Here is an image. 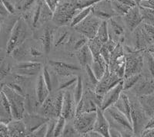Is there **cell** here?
I'll return each mask as SVG.
<instances>
[{
	"label": "cell",
	"mask_w": 154,
	"mask_h": 137,
	"mask_svg": "<svg viewBox=\"0 0 154 137\" xmlns=\"http://www.w3.org/2000/svg\"><path fill=\"white\" fill-rule=\"evenodd\" d=\"M104 115L108 120L109 127H114L121 133L122 136H133V126L129 119L113 105L103 110Z\"/></svg>",
	"instance_id": "6da1fadb"
},
{
	"label": "cell",
	"mask_w": 154,
	"mask_h": 137,
	"mask_svg": "<svg viewBox=\"0 0 154 137\" xmlns=\"http://www.w3.org/2000/svg\"><path fill=\"white\" fill-rule=\"evenodd\" d=\"M29 35V28L23 17H19L15 23L10 36L6 43V54H11L14 49L26 42Z\"/></svg>",
	"instance_id": "7a4b0ae2"
},
{
	"label": "cell",
	"mask_w": 154,
	"mask_h": 137,
	"mask_svg": "<svg viewBox=\"0 0 154 137\" xmlns=\"http://www.w3.org/2000/svg\"><path fill=\"white\" fill-rule=\"evenodd\" d=\"M64 90H59L57 93L49 94L40 105V114L47 118L58 119L61 116Z\"/></svg>",
	"instance_id": "3957f363"
},
{
	"label": "cell",
	"mask_w": 154,
	"mask_h": 137,
	"mask_svg": "<svg viewBox=\"0 0 154 137\" xmlns=\"http://www.w3.org/2000/svg\"><path fill=\"white\" fill-rule=\"evenodd\" d=\"M2 91L9 101L12 119L13 120L23 119L25 109H26V107H25L26 97L25 96L15 91L7 84H4L2 87Z\"/></svg>",
	"instance_id": "277c9868"
},
{
	"label": "cell",
	"mask_w": 154,
	"mask_h": 137,
	"mask_svg": "<svg viewBox=\"0 0 154 137\" xmlns=\"http://www.w3.org/2000/svg\"><path fill=\"white\" fill-rule=\"evenodd\" d=\"M80 10L72 2H59L53 12L52 20L55 25L60 26L70 25L72 19L77 12Z\"/></svg>",
	"instance_id": "5b68a950"
},
{
	"label": "cell",
	"mask_w": 154,
	"mask_h": 137,
	"mask_svg": "<svg viewBox=\"0 0 154 137\" xmlns=\"http://www.w3.org/2000/svg\"><path fill=\"white\" fill-rule=\"evenodd\" d=\"M124 77L141 74L144 64L143 50H133L126 52Z\"/></svg>",
	"instance_id": "8992f818"
},
{
	"label": "cell",
	"mask_w": 154,
	"mask_h": 137,
	"mask_svg": "<svg viewBox=\"0 0 154 137\" xmlns=\"http://www.w3.org/2000/svg\"><path fill=\"white\" fill-rule=\"evenodd\" d=\"M125 64H126V54L122 42L116 45L110 54V60L108 64L109 71L116 74L119 77L123 78L125 74Z\"/></svg>",
	"instance_id": "52a82bcc"
},
{
	"label": "cell",
	"mask_w": 154,
	"mask_h": 137,
	"mask_svg": "<svg viewBox=\"0 0 154 137\" xmlns=\"http://www.w3.org/2000/svg\"><path fill=\"white\" fill-rule=\"evenodd\" d=\"M103 20L95 16L93 13H89L83 20L72 27L76 32L84 35L88 39L94 38L96 35L99 26Z\"/></svg>",
	"instance_id": "ba28073f"
},
{
	"label": "cell",
	"mask_w": 154,
	"mask_h": 137,
	"mask_svg": "<svg viewBox=\"0 0 154 137\" xmlns=\"http://www.w3.org/2000/svg\"><path fill=\"white\" fill-rule=\"evenodd\" d=\"M130 101L131 106V123L133 133L136 136H140V133L142 132L149 120V117L146 115L138 99L133 101L130 99Z\"/></svg>",
	"instance_id": "9c48e42d"
},
{
	"label": "cell",
	"mask_w": 154,
	"mask_h": 137,
	"mask_svg": "<svg viewBox=\"0 0 154 137\" xmlns=\"http://www.w3.org/2000/svg\"><path fill=\"white\" fill-rule=\"evenodd\" d=\"M96 119V111L78 113L73 118V125L82 136L93 130Z\"/></svg>",
	"instance_id": "30bf717a"
},
{
	"label": "cell",
	"mask_w": 154,
	"mask_h": 137,
	"mask_svg": "<svg viewBox=\"0 0 154 137\" xmlns=\"http://www.w3.org/2000/svg\"><path fill=\"white\" fill-rule=\"evenodd\" d=\"M123 79V78L119 77L116 74L112 73V71H109L108 66H107L103 76L102 77L100 80H99L98 83L95 87V93L97 95L103 97L106 92L115 87Z\"/></svg>",
	"instance_id": "8fae6325"
},
{
	"label": "cell",
	"mask_w": 154,
	"mask_h": 137,
	"mask_svg": "<svg viewBox=\"0 0 154 137\" xmlns=\"http://www.w3.org/2000/svg\"><path fill=\"white\" fill-rule=\"evenodd\" d=\"M130 90L132 94L137 97L154 94V77L151 75H141L138 81Z\"/></svg>",
	"instance_id": "7c38bea8"
},
{
	"label": "cell",
	"mask_w": 154,
	"mask_h": 137,
	"mask_svg": "<svg viewBox=\"0 0 154 137\" xmlns=\"http://www.w3.org/2000/svg\"><path fill=\"white\" fill-rule=\"evenodd\" d=\"M91 12L101 20H109V19L117 16L112 9L110 0H100L92 5Z\"/></svg>",
	"instance_id": "4fadbf2b"
},
{
	"label": "cell",
	"mask_w": 154,
	"mask_h": 137,
	"mask_svg": "<svg viewBox=\"0 0 154 137\" xmlns=\"http://www.w3.org/2000/svg\"><path fill=\"white\" fill-rule=\"evenodd\" d=\"M42 70V64L34 61H23L18 63L13 68L16 74L29 77L37 74Z\"/></svg>",
	"instance_id": "5bb4252c"
},
{
	"label": "cell",
	"mask_w": 154,
	"mask_h": 137,
	"mask_svg": "<svg viewBox=\"0 0 154 137\" xmlns=\"http://www.w3.org/2000/svg\"><path fill=\"white\" fill-rule=\"evenodd\" d=\"M76 112V104L74 101L73 95L68 89L63 92V101L62 106L61 116L64 117L66 121L73 120Z\"/></svg>",
	"instance_id": "9a60e30c"
},
{
	"label": "cell",
	"mask_w": 154,
	"mask_h": 137,
	"mask_svg": "<svg viewBox=\"0 0 154 137\" xmlns=\"http://www.w3.org/2000/svg\"><path fill=\"white\" fill-rule=\"evenodd\" d=\"M123 91V80H122L115 87L111 88L110 90H109L107 92L104 94V95L103 96V98H102L101 104L100 106V109L103 111L107 107L113 105L116 102V101L119 99V96Z\"/></svg>",
	"instance_id": "2e32d148"
},
{
	"label": "cell",
	"mask_w": 154,
	"mask_h": 137,
	"mask_svg": "<svg viewBox=\"0 0 154 137\" xmlns=\"http://www.w3.org/2000/svg\"><path fill=\"white\" fill-rule=\"evenodd\" d=\"M123 22L126 25V28L130 31H133L142 23V17L140 15L139 5H136L130 7L124 16H123Z\"/></svg>",
	"instance_id": "e0dca14e"
},
{
	"label": "cell",
	"mask_w": 154,
	"mask_h": 137,
	"mask_svg": "<svg viewBox=\"0 0 154 137\" xmlns=\"http://www.w3.org/2000/svg\"><path fill=\"white\" fill-rule=\"evenodd\" d=\"M49 66L53 68V71L60 75V77H69L74 75V73L75 71H78L80 70V68L76 65L74 64H69L66 62H63V61H49Z\"/></svg>",
	"instance_id": "ac0fdd59"
},
{
	"label": "cell",
	"mask_w": 154,
	"mask_h": 137,
	"mask_svg": "<svg viewBox=\"0 0 154 137\" xmlns=\"http://www.w3.org/2000/svg\"><path fill=\"white\" fill-rule=\"evenodd\" d=\"M93 130L101 134L103 137H109V123L104 115L103 111L100 107L96 109V119L95 121Z\"/></svg>",
	"instance_id": "d6986e66"
},
{
	"label": "cell",
	"mask_w": 154,
	"mask_h": 137,
	"mask_svg": "<svg viewBox=\"0 0 154 137\" xmlns=\"http://www.w3.org/2000/svg\"><path fill=\"white\" fill-rule=\"evenodd\" d=\"M49 119L47 117L42 116V115H32L29 114L25 118V124L26 127V130L28 136H29L34 130H36L38 127L42 126L44 123H47Z\"/></svg>",
	"instance_id": "ffe728a7"
},
{
	"label": "cell",
	"mask_w": 154,
	"mask_h": 137,
	"mask_svg": "<svg viewBox=\"0 0 154 137\" xmlns=\"http://www.w3.org/2000/svg\"><path fill=\"white\" fill-rule=\"evenodd\" d=\"M9 136H27L26 127L22 120H12L7 124Z\"/></svg>",
	"instance_id": "44dd1931"
},
{
	"label": "cell",
	"mask_w": 154,
	"mask_h": 137,
	"mask_svg": "<svg viewBox=\"0 0 154 137\" xmlns=\"http://www.w3.org/2000/svg\"><path fill=\"white\" fill-rule=\"evenodd\" d=\"M12 120L9 101L2 90L0 93V123L7 125Z\"/></svg>",
	"instance_id": "7402d4cb"
},
{
	"label": "cell",
	"mask_w": 154,
	"mask_h": 137,
	"mask_svg": "<svg viewBox=\"0 0 154 137\" xmlns=\"http://www.w3.org/2000/svg\"><path fill=\"white\" fill-rule=\"evenodd\" d=\"M42 48L45 54H49L54 47V30L50 27H46L40 38Z\"/></svg>",
	"instance_id": "603a6c76"
},
{
	"label": "cell",
	"mask_w": 154,
	"mask_h": 137,
	"mask_svg": "<svg viewBox=\"0 0 154 137\" xmlns=\"http://www.w3.org/2000/svg\"><path fill=\"white\" fill-rule=\"evenodd\" d=\"M35 94H36V101L38 103L41 104L46 99V97L50 94V91L46 86L45 80L43 79L42 74H39L37 77L36 83H35Z\"/></svg>",
	"instance_id": "cb8c5ba5"
},
{
	"label": "cell",
	"mask_w": 154,
	"mask_h": 137,
	"mask_svg": "<svg viewBox=\"0 0 154 137\" xmlns=\"http://www.w3.org/2000/svg\"><path fill=\"white\" fill-rule=\"evenodd\" d=\"M113 106L116 109H119V111L122 112L129 119V120L131 122V114H130V113H131V106H130V98L125 94L124 91L121 93L119 99L113 104Z\"/></svg>",
	"instance_id": "d4e9b609"
},
{
	"label": "cell",
	"mask_w": 154,
	"mask_h": 137,
	"mask_svg": "<svg viewBox=\"0 0 154 137\" xmlns=\"http://www.w3.org/2000/svg\"><path fill=\"white\" fill-rule=\"evenodd\" d=\"M146 115L149 119L154 116V94L137 97Z\"/></svg>",
	"instance_id": "484cf974"
},
{
	"label": "cell",
	"mask_w": 154,
	"mask_h": 137,
	"mask_svg": "<svg viewBox=\"0 0 154 137\" xmlns=\"http://www.w3.org/2000/svg\"><path fill=\"white\" fill-rule=\"evenodd\" d=\"M75 56L77 59L79 61L80 66L82 68H85L86 65H90L93 62V54L89 50V48L88 45H85L82 46L79 50L75 51Z\"/></svg>",
	"instance_id": "4316f807"
},
{
	"label": "cell",
	"mask_w": 154,
	"mask_h": 137,
	"mask_svg": "<svg viewBox=\"0 0 154 137\" xmlns=\"http://www.w3.org/2000/svg\"><path fill=\"white\" fill-rule=\"evenodd\" d=\"M69 37V31L66 26H60L58 29L54 31V47L66 45Z\"/></svg>",
	"instance_id": "83f0119b"
},
{
	"label": "cell",
	"mask_w": 154,
	"mask_h": 137,
	"mask_svg": "<svg viewBox=\"0 0 154 137\" xmlns=\"http://www.w3.org/2000/svg\"><path fill=\"white\" fill-rule=\"evenodd\" d=\"M107 23L109 29L112 30V35L116 36V38H119V42H123L124 39V28L123 25L119 24V22L116 19V16L107 20Z\"/></svg>",
	"instance_id": "f1b7e54d"
},
{
	"label": "cell",
	"mask_w": 154,
	"mask_h": 137,
	"mask_svg": "<svg viewBox=\"0 0 154 137\" xmlns=\"http://www.w3.org/2000/svg\"><path fill=\"white\" fill-rule=\"evenodd\" d=\"M53 12L50 9V8L47 5L46 2L42 0V6H41V11H40V16H39V19H38V24H37V27H39L42 25L45 24L48 21L51 20L53 18Z\"/></svg>",
	"instance_id": "f546056e"
},
{
	"label": "cell",
	"mask_w": 154,
	"mask_h": 137,
	"mask_svg": "<svg viewBox=\"0 0 154 137\" xmlns=\"http://www.w3.org/2000/svg\"><path fill=\"white\" fill-rule=\"evenodd\" d=\"M88 40L89 39L86 37L81 35V34H79V36L78 37H74V35H70L69 39L66 45H69L71 47L72 46L74 50L77 51L79 50V48H81L82 46H84L85 45H86L88 42Z\"/></svg>",
	"instance_id": "4dcf8cb0"
},
{
	"label": "cell",
	"mask_w": 154,
	"mask_h": 137,
	"mask_svg": "<svg viewBox=\"0 0 154 137\" xmlns=\"http://www.w3.org/2000/svg\"><path fill=\"white\" fill-rule=\"evenodd\" d=\"M103 44L98 38L95 37L94 38L89 39L87 42V45L89 48V50L93 54V60L98 58L100 56V51H101Z\"/></svg>",
	"instance_id": "1f68e13d"
},
{
	"label": "cell",
	"mask_w": 154,
	"mask_h": 137,
	"mask_svg": "<svg viewBox=\"0 0 154 137\" xmlns=\"http://www.w3.org/2000/svg\"><path fill=\"white\" fill-rule=\"evenodd\" d=\"M96 37L102 43H105L109 38V34L108 23L106 20H103L99 26L97 32H96Z\"/></svg>",
	"instance_id": "d6a6232c"
},
{
	"label": "cell",
	"mask_w": 154,
	"mask_h": 137,
	"mask_svg": "<svg viewBox=\"0 0 154 137\" xmlns=\"http://www.w3.org/2000/svg\"><path fill=\"white\" fill-rule=\"evenodd\" d=\"M143 22L154 26V9H148L139 5Z\"/></svg>",
	"instance_id": "836d02e7"
},
{
	"label": "cell",
	"mask_w": 154,
	"mask_h": 137,
	"mask_svg": "<svg viewBox=\"0 0 154 137\" xmlns=\"http://www.w3.org/2000/svg\"><path fill=\"white\" fill-rule=\"evenodd\" d=\"M83 82H82V79L81 77H78L77 78V80L75 83V87L73 89V93H72V95H73L74 101H75V104L79 103V102L80 101L81 98L82 97L83 95Z\"/></svg>",
	"instance_id": "e575fe53"
},
{
	"label": "cell",
	"mask_w": 154,
	"mask_h": 137,
	"mask_svg": "<svg viewBox=\"0 0 154 137\" xmlns=\"http://www.w3.org/2000/svg\"><path fill=\"white\" fill-rule=\"evenodd\" d=\"M63 137H79L82 136L81 134L79 133L75 128L73 125V123H71L70 120L66 121L65 124V127L62 133V136Z\"/></svg>",
	"instance_id": "d590c367"
},
{
	"label": "cell",
	"mask_w": 154,
	"mask_h": 137,
	"mask_svg": "<svg viewBox=\"0 0 154 137\" xmlns=\"http://www.w3.org/2000/svg\"><path fill=\"white\" fill-rule=\"evenodd\" d=\"M91 6H88V7H85L83 9H81L79 12H77L75 16H74V18L72 19V22L70 23V27H73L74 25H75L76 24H78L79 22H80L82 20L85 19L89 13H91Z\"/></svg>",
	"instance_id": "8d00e7d4"
},
{
	"label": "cell",
	"mask_w": 154,
	"mask_h": 137,
	"mask_svg": "<svg viewBox=\"0 0 154 137\" xmlns=\"http://www.w3.org/2000/svg\"><path fill=\"white\" fill-rule=\"evenodd\" d=\"M110 3L112 5V9L116 12V14L117 16H123L126 14L128 10L130 9V6L125 5V4L121 3L120 2L117 0H110Z\"/></svg>",
	"instance_id": "74e56055"
},
{
	"label": "cell",
	"mask_w": 154,
	"mask_h": 137,
	"mask_svg": "<svg viewBox=\"0 0 154 137\" xmlns=\"http://www.w3.org/2000/svg\"><path fill=\"white\" fill-rule=\"evenodd\" d=\"M77 78L78 76L76 75H72V76L69 77H63L62 80L60 81V84H59V87H58V90H63L65 89L69 88L70 87H72V85H74L77 80Z\"/></svg>",
	"instance_id": "f35d334b"
},
{
	"label": "cell",
	"mask_w": 154,
	"mask_h": 137,
	"mask_svg": "<svg viewBox=\"0 0 154 137\" xmlns=\"http://www.w3.org/2000/svg\"><path fill=\"white\" fill-rule=\"evenodd\" d=\"M141 75H142L141 74H138L131 75V76L126 77H123V91L130 90L135 85V83L138 81Z\"/></svg>",
	"instance_id": "ab89813d"
},
{
	"label": "cell",
	"mask_w": 154,
	"mask_h": 137,
	"mask_svg": "<svg viewBox=\"0 0 154 137\" xmlns=\"http://www.w3.org/2000/svg\"><path fill=\"white\" fill-rule=\"evenodd\" d=\"M66 123V120L64 117L60 116L59 118L57 119L56 121V126H55V130L53 132V137H60L62 136V133L65 127V124Z\"/></svg>",
	"instance_id": "60d3db41"
},
{
	"label": "cell",
	"mask_w": 154,
	"mask_h": 137,
	"mask_svg": "<svg viewBox=\"0 0 154 137\" xmlns=\"http://www.w3.org/2000/svg\"><path fill=\"white\" fill-rule=\"evenodd\" d=\"M143 56L144 59L146 60L147 64V68L149 71L151 76L154 77V58L149 52L146 50H143Z\"/></svg>",
	"instance_id": "b9f144b4"
},
{
	"label": "cell",
	"mask_w": 154,
	"mask_h": 137,
	"mask_svg": "<svg viewBox=\"0 0 154 137\" xmlns=\"http://www.w3.org/2000/svg\"><path fill=\"white\" fill-rule=\"evenodd\" d=\"M42 77H43V79L45 80V83H46V86H47L48 89L50 92H52L53 87V79H52V77H51L50 73H49V70H48L47 67H43L42 68Z\"/></svg>",
	"instance_id": "7bdbcfd3"
},
{
	"label": "cell",
	"mask_w": 154,
	"mask_h": 137,
	"mask_svg": "<svg viewBox=\"0 0 154 137\" xmlns=\"http://www.w3.org/2000/svg\"><path fill=\"white\" fill-rule=\"evenodd\" d=\"M46 131H47V123H44L42 126L34 130L29 135V136H38V137H44L46 135Z\"/></svg>",
	"instance_id": "ee69618b"
},
{
	"label": "cell",
	"mask_w": 154,
	"mask_h": 137,
	"mask_svg": "<svg viewBox=\"0 0 154 137\" xmlns=\"http://www.w3.org/2000/svg\"><path fill=\"white\" fill-rule=\"evenodd\" d=\"M84 68H85V70H86V74H87V76H88V78H89V83H91L93 86L96 87L99 80H98V79L96 78V77L95 76L94 73H93V71H92L90 65H89V64H88V65H86Z\"/></svg>",
	"instance_id": "f6af8a7d"
},
{
	"label": "cell",
	"mask_w": 154,
	"mask_h": 137,
	"mask_svg": "<svg viewBox=\"0 0 154 137\" xmlns=\"http://www.w3.org/2000/svg\"><path fill=\"white\" fill-rule=\"evenodd\" d=\"M11 71V66L10 64L8 62L3 61L2 65L0 66V80L5 77L9 74V73Z\"/></svg>",
	"instance_id": "bcb514c9"
},
{
	"label": "cell",
	"mask_w": 154,
	"mask_h": 137,
	"mask_svg": "<svg viewBox=\"0 0 154 137\" xmlns=\"http://www.w3.org/2000/svg\"><path fill=\"white\" fill-rule=\"evenodd\" d=\"M56 121H57L56 118H51L48 120L46 137H53V132H54Z\"/></svg>",
	"instance_id": "7dc6e473"
},
{
	"label": "cell",
	"mask_w": 154,
	"mask_h": 137,
	"mask_svg": "<svg viewBox=\"0 0 154 137\" xmlns=\"http://www.w3.org/2000/svg\"><path fill=\"white\" fill-rule=\"evenodd\" d=\"M36 0H20L19 7L23 11H26L33 5Z\"/></svg>",
	"instance_id": "c3c4849f"
},
{
	"label": "cell",
	"mask_w": 154,
	"mask_h": 137,
	"mask_svg": "<svg viewBox=\"0 0 154 137\" xmlns=\"http://www.w3.org/2000/svg\"><path fill=\"white\" fill-rule=\"evenodd\" d=\"M29 55L33 57H38L42 55V52L35 45H31L29 48Z\"/></svg>",
	"instance_id": "681fc988"
},
{
	"label": "cell",
	"mask_w": 154,
	"mask_h": 137,
	"mask_svg": "<svg viewBox=\"0 0 154 137\" xmlns=\"http://www.w3.org/2000/svg\"><path fill=\"white\" fill-rule=\"evenodd\" d=\"M2 4H3L4 7L7 10L9 14H14L16 9H15L14 5L12 3L10 0H2Z\"/></svg>",
	"instance_id": "f907efd6"
},
{
	"label": "cell",
	"mask_w": 154,
	"mask_h": 137,
	"mask_svg": "<svg viewBox=\"0 0 154 137\" xmlns=\"http://www.w3.org/2000/svg\"><path fill=\"white\" fill-rule=\"evenodd\" d=\"M138 5L148 8V9H154V0H141V2Z\"/></svg>",
	"instance_id": "816d5d0a"
},
{
	"label": "cell",
	"mask_w": 154,
	"mask_h": 137,
	"mask_svg": "<svg viewBox=\"0 0 154 137\" xmlns=\"http://www.w3.org/2000/svg\"><path fill=\"white\" fill-rule=\"evenodd\" d=\"M140 136L143 137H154V128L144 129L140 133Z\"/></svg>",
	"instance_id": "f5cc1de1"
},
{
	"label": "cell",
	"mask_w": 154,
	"mask_h": 137,
	"mask_svg": "<svg viewBox=\"0 0 154 137\" xmlns=\"http://www.w3.org/2000/svg\"><path fill=\"white\" fill-rule=\"evenodd\" d=\"M44 1L46 2V3L47 4L48 6L50 8V9L53 11V12H54L56 6L58 5L59 2H59V0H44Z\"/></svg>",
	"instance_id": "db71d44e"
},
{
	"label": "cell",
	"mask_w": 154,
	"mask_h": 137,
	"mask_svg": "<svg viewBox=\"0 0 154 137\" xmlns=\"http://www.w3.org/2000/svg\"><path fill=\"white\" fill-rule=\"evenodd\" d=\"M109 136L112 137H121V133L119 132V130H116L114 127H109Z\"/></svg>",
	"instance_id": "11a10c76"
},
{
	"label": "cell",
	"mask_w": 154,
	"mask_h": 137,
	"mask_svg": "<svg viewBox=\"0 0 154 137\" xmlns=\"http://www.w3.org/2000/svg\"><path fill=\"white\" fill-rule=\"evenodd\" d=\"M83 136H85V137H103V136H102L100 133H99L98 132L95 131L94 130H90V131H89L87 133L85 134Z\"/></svg>",
	"instance_id": "9f6ffc18"
},
{
	"label": "cell",
	"mask_w": 154,
	"mask_h": 137,
	"mask_svg": "<svg viewBox=\"0 0 154 137\" xmlns=\"http://www.w3.org/2000/svg\"><path fill=\"white\" fill-rule=\"evenodd\" d=\"M0 15L2 16H8L9 15H10L9 12H7V10L5 9V8L4 7L2 0H0Z\"/></svg>",
	"instance_id": "6f0895ef"
},
{
	"label": "cell",
	"mask_w": 154,
	"mask_h": 137,
	"mask_svg": "<svg viewBox=\"0 0 154 137\" xmlns=\"http://www.w3.org/2000/svg\"><path fill=\"white\" fill-rule=\"evenodd\" d=\"M117 1L120 2L121 3L125 4V5L130 6V7H132V6H134V5H137L133 0H117Z\"/></svg>",
	"instance_id": "680465c9"
},
{
	"label": "cell",
	"mask_w": 154,
	"mask_h": 137,
	"mask_svg": "<svg viewBox=\"0 0 154 137\" xmlns=\"http://www.w3.org/2000/svg\"><path fill=\"white\" fill-rule=\"evenodd\" d=\"M148 128H154V116H152V117H150V118L149 119L147 123L146 124L145 127H144V129H148Z\"/></svg>",
	"instance_id": "91938a15"
},
{
	"label": "cell",
	"mask_w": 154,
	"mask_h": 137,
	"mask_svg": "<svg viewBox=\"0 0 154 137\" xmlns=\"http://www.w3.org/2000/svg\"><path fill=\"white\" fill-rule=\"evenodd\" d=\"M145 50L146 51L149 52V54H150L154 58V44H152V45H148V46L146 48Z\"/></svg>",
	"instance_id": "94428289"
},
{
	"label": "cell",
	"mask_w": 154,
	"mask_h": 137,
	"mask_svg": "<svg viewBox=\"0 0 154 137\" xmlns=\"http://www.w3.org/2000/svg\"><path fill=\"white\" fill-rule=\"evenodd\" d=\"M1 51V50H0ZM4 61V56L2 55V54H0V66L2 65V62Z\"/></svg>",
	"instance_id": "6125c7cd"
},
{
	"label": "cell",
	"mask_w": 154,
	"mask_h": 137,
	"mask_svg": "<svg viewBox=\"0 0 154 137\" xmlns=\"http://www.w3.org/2000/svg\"><path fill=\"white\" fill-rule=\"evenodd\" d=\"M2 16H1V15H0V28H1V25H2V21H3V19H2Z\"/></svg>",
	"instance_id": "be15d7a7"
},
{
	"label": "cell",
	"mask_w": 154,
	"mask_h": 137,
	"mask_svg": "<svg viewBox=\"0 0 154 137\" xmlns=\"http://www.w3.org/2000/svg\"><path fill=\"white\" fill-rule=\"evenodd\" d=\"M133 1H134V2H135V3L137 4V5H138L139 4H140V2H141V0H133Z\"/></svg>",
	"instance_id": "e7e4bbea"
},
{
	"label": "cell",
	"mask_w": 154,
	"mask_h": 137,
	"mask_svg": "<svg viewBox=\"0 0 154 137\" xmlns=\"http://www.w3.org/2000/svg\"><path fill=\"white\" fill-rule=\"evenodd\" d=\"M3 83H0V93H1V91L2 90V87H3Z\"/></svg>",
	"instance_id": "03108f58"
},
{
	"label": "cell",
	"mask_w": 154,
	"mask_h": 137,
	"mask_svg": "<svg viewBox=\"0 0 154 137\" xmlns=\"http://www.w3.org/2000/svg\"><path fill=\"white\" fill-rule=\"evenodd\" d=\"M0 50H1V49H0Z\"/></svg>",
	"instance_id": "003e7915"
}]
</instances>
